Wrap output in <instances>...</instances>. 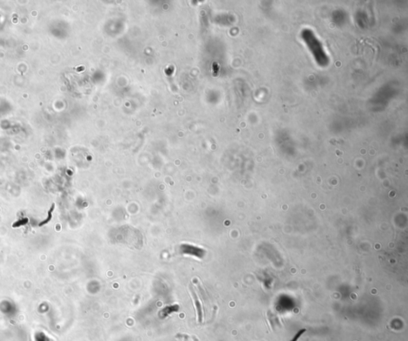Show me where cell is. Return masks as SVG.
<instances>
[{
	"mask_svg": "<svg viewBox=\"0 0 408 341\" xmlns=\"http://www.w3.org/2000/svg\"><path fill=\"white\" fill-rule=\"evenodd\" d=\"M54 204H53V205H52V208H50V211H49L48 218H47V219L46 220V221H44V222H43V223H41V224H40V227H42V226L45 225V224H47V223H48V222L50 221V218H51V217H50V213H52V211H53V210H54Z\"/></svg>",
	"mask_w": 408,
	"mask_h": 341,
	"instance_id": "cell-1",
	"label": "cell"
},
{
	"mask_svg": "<svg viewBox=\"0 0 408 341\" xmlns=\"http://www.w3.org/2000/svg\"><path fill=\"white\" fill-rule=\"evenodd\" d=\"M305 329H302V330H301V332H298V334L296 335V336H295V337H294V339H293L291 341L298 340V338H299L300 336H301V334H302V333H303V332H305Z\"/></svg>",
	"mask_w": 408,
	"mask_h": 341,
	"instance_id": "cell-2",
	"label": "cell"
}]
</instances>
